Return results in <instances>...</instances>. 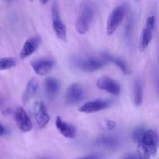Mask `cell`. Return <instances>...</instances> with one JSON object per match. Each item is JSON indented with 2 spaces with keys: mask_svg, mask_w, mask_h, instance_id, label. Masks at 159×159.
Returning <instances> with one entry per match:
<instances>
[{
  "mask_svg": "<svg viewBox=\"0 0 159 159\" xmlns=\"http://www.w3.org/2000/svg\"><path fill=\"white\" fill-rule=\"evenodd\" d=\"M138 153L141 158H151L156 155L159 145V137L157 132L148 129L144 130L138 141Z\"/></svg>",
  "mask_w": 159,
  "mask_h": 159,
  "instance_id": "obj_1",
  "label": "cell"
},
{
  "mask_svg": "<svg viewBox=\"0 0 159 159\" xmlns=\"http://www.w3.org/2000/svg\"><path fill=\"white\" fill-rule=\"evenodd\" d=\"M73 65L78 69L84 72H95L103 68L107 64V61L102 57H75L72 60Z\"/></svg>",
  "mask_w": 159,
  "mask_h": 159,
  "instance_id": "obj_2",
  "label": "cell"
},
{
  "mask_svg": "<svg viewBox=\"0 0 159 159\" xmlns=\"http://www.w3.org/2000/svg\"><path fill=\"white\" fill-rule=\"evenodd\" d=\"M95 14L96 9L93 5L88 3L84 6L78 17L75 24L76 30L79 34H85L88 32L93 21Z\"/></svg>",
  "mask_w": 159,
  "mask_h": 159,
  "instance_id": "obj_3",
  "label": "cell"
},
{
  "mask_svg": "<svg viewBox=\"0 0 159 159\" xmlns=\"http://www.w3.org/2000/svg\"><path fill=\"white\" fill-rule=\"evenodd\" d=\"M125 16V8L123 6H116L109 16L107 25V35L111 36L116 32V30L123 22Z\"/></svg>",
  "mask_w": 159,
  "mask_h": 159,
  "instance_id": "obj_4",
  "label": "cell"
},
{
  "mask_svg": "<svg viewBox=\"0 0 159 159\" xmlns=\"http://www.w3.org/2000/svg\"><path fill=\"white\" fill-rule=\"evenodd\" d=\"M51 15H52V27L54 34L61 41L67 42L66 26L61 19L60 12L57 4L53 5Z\"/></svg>",
  "mask_w": 159,
  "mask_h": 159,
  "instance_id": "obj_5",
  "label": "cell"
},
{
  "mask_svg": "<svg viewBox=\"0 0 159 159\" xmlns=\"http://www.w3.org/2000/svg\"><path fill=\"white\" fill-rule=\"evenodd\" d=\"M155 18L153 16H151L146 20L145 25L141 32V38L139 42L140 51H145L146 48L148 47L153 38L154 30H155Z\"/></svg>",
  "mask_w": 159,
  "mask_h": 159,
  "instance_id": "obj_6",
  "label": "cell"
},
{
  "mask_svg": "<svg viewBox=\"0 0 159 159\" xmlns=\"http://www.w3.org/2000/svg\"><path fill=\"white\" fill-rule=\"evenodd\" d=\"M14 120L20 131L26 133L33 129V123L23 107H19L14 111Z\"/></svg>",
  "mask_w": 159,
  "mask_h": 159,
  "instance_id": "obj_7",
  "label": "cell"
},
{
  "mask_svg": "<svg viewBox=\"0 0 159 159\" xmlns=\"http://www.w3.org/2000/svg\"><path fill=\"white\" fill-rule=\"evenodd\" d=\"M96 86L101 90L106 91L113 96H119L121 93L120 84L109 76H102L96 81Z\"/></svg>",
  "mask_w": 159,
  "mask_h": 159,
  "instance_id": "obj_8",
  "label": "cell"
},
{
  "mask_svg": "<svg viewBox=\"0 0 159 159\" xmlns=\"http://www.w3.org/2000/svg\"><path fill=\"white\" fill-rule=\"evenodd\" d=\"M34 116L37 127L44 128L50 121V116L45 104L41 101L35 102L34 106Z\"/></svg>",
  "mask_w": 159,
  "mask_h": 159,
  "instance_id": "obj_9",
  "label": "cell"
},
{
  "mask_svg": "<svg viewBox=\"0 0 159 159\" xmlns=\"http://www.w3.org/2000/svg\"><path fill=\"white\" fill-rule=\"evenodd\" d=\"M84 94V89L80 84H71L65 93V102L68 105H75L82 100Z\"/></svg>",
  "mask_w": 159,
  "mask_h": 159,
  "instance_id": "obj_10",
  "label": "cell"
},
{
  "mask_svg": "<svg viewBox=\"0 0 159 159\" xmlns=\"http://www.w3.org/2000/svg\"><path fill=\"white\" fill-rule=\"evenodd\" d=\"M31 67L38 75H46L54 67L55 62L53 59L48 57H42L33 61L30 63Z\"/></svg>",
  "mask_w": 159,
  "mask_h": 159,
  "instance_id": "obj_11",
  "label": "cell"
},
{
  "mask_svg": "<svg viewBox=\"0 0 159 159\" xmlns=\"http://www.w3.org/2000/svg\"><path fill=\"white\" fill-rule=\"evenodd\" d=\"M111 105V102L108 100L103 99H96V100L89 101L80 107L79 111L83 113H94L102 111L109 108Z\"/></svg>",
  "mask_w": 159,
  "mask_h": 159,
  "instance_id": "obj_12",
  "label": "cell"
},
{
  "mask_svg": "<svg viewBox=\"0 0 159 159\" xmlns=\"http://www.w3.org/2000/svg\"><path fill=\"white\" fill-rule=\"evenodd\" d=\"M42 39L40 36H34V37H30L26 41L23 43L22 49L20 53V58L21 60L26 58L32 55L35 51H37L39 47L40 46Z\"/></svg>",
  "mask_w": 159,
  "mask_h": 159,
  "instance_id": "obj_13",
  "label": "cell"
},
{
  "mask_svg": "<svg viewBox=\"0 0 159 159\" xmlns=\"http://www.w3.org/2000/svg\"><path fill=\"white\" fill-rule=\"evenodd\" d=\"M55 126L61 134L65 138L74 139L77 136V129L72 124L64 121L60 116H57L55 120Z\"/></svg>",
  "mask_w": 159,
  "mask_h": 159,
  "instance_id": "obj_14",
  "label": "cell"
},
{
  "mask_svg": "<svg viewBox=\"0 0 159 159\" xmlns=\"http://www.w3.org/2000/svg\"><path fill=\"white\" fill-rule=\"evenodd\" d=\"M61 84L58 79L54 77H49L44 81V90L47 96L51 99L56 97L60 90Z\"/></svg>",
  "mask_w": 159,
  "mask_h": 159,
  "instance_id": "obj_15",
  "label": "cell"
},
{
  "mask_svg": "<svg viewBox=\"0 0 159 159\" xmlns=\"http://www.w3.org/2000/svg\"><path fill=\"white\" fill-rule=\"evenodd\" d=\"M96 144L109 149H116L120 145V140L114 135H103L96 140Z\"/></svg>",
  "mask_w": 159,
  "mask_h": 159,
  "instance_id": "obj_16",
  "label": "cell"
},
{
  "mask_svg": "<svg viewBox=\"0 0 159 159\" xmlns=\"http://www.w3.org/2000/svg\"><path fill=\"white\" fill-rule=\"evenodd\" d=\"M38 89V82L35 79H30L26 84V89L22 95V101L23 103H27L37 93Z\"/></svg>",
  "mask_w": 159,
  "mask_h": 159,
  "instance_id": "obj_17",
  "label": "cell"
},
{
  "mask_svg": "<svg viewBox=\"0 0 159 159\" xmlns=\"http://www.w3.org/2000/svg\"><path fill=\"white\" fill-rule=\"evenodd\" d=\"M102 57H103L107 62H111V63L114 64L116 66H117L121 70V71L124 74H130V69H129V67L127 65V62L124 60H123L122 58H120V57H116V56L109 54V53H103L102 54Z\"/></svg>",
  "mask_w": 159,
  "mask_h": 159,
  "instance_id": "obj_18",
  "label": "cell"
},
{
  "mask_svg": "<svg viewBox=\"0 0 159 159\" xmlns=\"http://www.w3.org/2000/svg\"><path fill=\"white\" fill-rule=\"evenodd\" d=\"M133 99L134 103L137 107L141 105L143 100V88L142 83L140 79H137L134 85V92H133Z\"/></svg>",
  "mask_w": 159,
  "mask_h": 159,
  "instance_id": "obj_19",
  "label": "cell"
},
{
  "mask_svg": "<svg viewBox=\"0 0 159 159\" xmlns=\"http://www.w3.org/2000/svg\"><path fill=\"white\" fill-rule=\"evenodd\" d=\"M16 59L14 57H2L0 60V69L1 71L9 70L10 68H14L16 65Z\"/></svg>",
  "mask_w": 159,
  "mask_h": 159,
  "instance_id": "obj_20",
  "label": "cell"
},
{
  "mask_svg": "<svg viewBox=\"0 0 159 159\" xmlns=\"http://www.w3.org/2000/svg\"><path fill=\"white\" fill-rule=\"evenodd\" d=\"M144 130H145V128L144 127H138L135 128V130L133 132V135H132V138H133V140L134 141V142L137 143V141L139 140V138L142 135Z\"/></svg>",
  "mask_w": 159,
  "mask_h": 159,
  "instance_id": "obj_21",
  "label": "cell"
},
{
  "mask_svg": "<svg viewBox=\"0 0 159 159\" xmlns=\"http://www.w3.org/2000/svg\"><path fill=\"white\" fill-rule=\"evenodd\" d=\"M124 158H141V156L139 154H134V153H127L123 156Z\"/></svg>",
  "mask_w": 159,
  "mask_h": 159,
  "instance_id": "obj_22",
  "label": "cell"
},
{
  "mask_svg": "<svg viewBox=\"0 0 159 159\" xmlns=\"http://www.w3.org/2000/svg\"><path fill=\"white\" fill-rule=\"evenodd\" d=\"M106 124H107V127L108 129H110V130L113 129L116 127V123H115L114 121H107Z\"/></svg>",
  "mask_w": 159,
  "mask_h": 159,
  "instance_id": "obj_23",
  "label": "cell"
},
{
  "mask_svg": "<svg viewBox=\"0 0 159 159\" xmlns=\"http://www.w3.org/2000/svg\"><path fill=\"white\" fill-rule=\"evenodd\" d=\"M0 129H1V133H0V135H1L2 137L4 136V135L7 133V131H6V128L4 127V125H3L2 124L0 125Z\"/></svg>",
  "mask_w": 159,
  "mask_h": 159,
  "instance_id": "obj_24",
  "label": "cell"
},
{
  "mask_svg": "<svg viewBox=\"0 0 159 159\" xmlns=\"http://www.w3.org/2000/svg\"><path fill=\"white\" fill-rule=\"evenodd\" d=\"M83 158H102V156L101 155H86V156H84Z\"/></svg>",
  "mask_w": 159,
  "mask_h": 159,
  "instance_id": "obj_25",
  "label": "cell"
},
{
  "mask_svg": "<svg viewBox=\"0 0 159 159\" xmlns=\"http://www.w3.org/2000/svg\"><path fill=\"white\" fill-rule=\"evenodd\" d=\"M155 82H156L157 90H158V92L159 93V75L155 76Z\"/></svg>",
  "mask_w": 159,
  "mask_h": 159,
  "instance_id": "obj_26",
  "label": "cell"
},
{
  "mask_svg": "<svg viewBox=\"0 0 159 159\" xmlns=\"http://www.w3.org/2000/svg\"><path fill=\"white\" fill-rule=\"evenodd\" d=\"M49 1V0H40V2H41V4H46V3H48V2Z\"/></svg>",
  "mask_w": 159,
  "mask_h": 159,
  "instance_id": "obj_27",
  "label": "cell"
},
{
  "mask_svg": "<svg viewBox=\"0 0 159 159\" xmlns=\"http://www.w3.org/2000/svg\"><path fill=\"white\" fill-rule=\"evenodd\" d=\"M30 2H33V1H34V0H30Z\"/></svg>",
  "mask_w": 159,
  "mask_h": 159,
  "instance_id": "obj_28",
  "label": "cell"
},
{
  "mask_svg": "<svg viewBox=\"0 0 159 159\" xmlns=\"http://www.w3.org/2000/svg\"><path fill=\"white\" fill-rule=\"evenodd\" d=\"M6 1H11V0H6Z\"/></svg>",
  "mask_w": 159,
  "mask_h": 159,
  "instance_id": "obj_29",
  "label": "cell"
}]
</instances>
